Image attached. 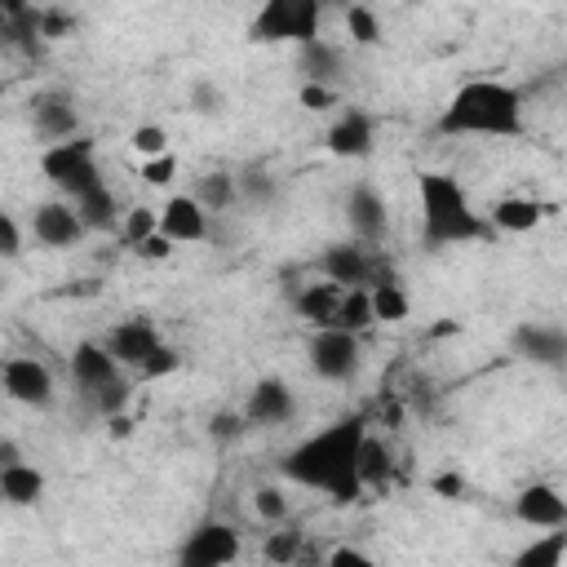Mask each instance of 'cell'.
<instances>
[{"label": "cell", "instance_id": "21", "mask_svg": "<svg viewBox=\"0 0 567 567\" xmlns=\"http://www.w3.org/2000/svg\"><path fill=\"white\" fill-rule=\"evenodd\" d=\"M545 213H549V204H540V199H527V195H505V199H496L492 204V226L496 230H509V235H518V230H536L540 221H545Z\"/></svg>", "mask_w": 567, "mask_h": 567}, {"label": "cell", "instance_id": "5", "mask_svg": "<svg viewBox=\"0 0 567 567\" xmlns=\"http://www.w3.org/2000/svg\"><path fill=\"white\" fill-rule=\"evenodd\" d=\"M40 173L66 195V199H80L89 195L93 186H102V168H97V151H93V137H66V142H53L44 146L40 155Z\"/></svg>", "mask_w": 567, "mask_h": 567}, {"label": "cell", "instance_id": "13", "mask_svg": "<svg viewBox=\"0 0 567 567\" xmlns=\"http://www.w3.org/2000/svg\"><path fill=\"white\" fill-rule=\"evenodd\" d=\"M31 120H35V133L49 137V142H66L80 133V111H75V97L62 93V89H49L31 102Z\"/></svg>", "mask_w": 567, "mask_h": 567}, {"label": "cell", "instance_id": "37", "mask_svg": "<svg viewBox=\"0 0 567 567\" xmlns=\"http://www.w3.org/2000/svg\"><path fill=\"white\" fill-rule=\"evenodd\" d=\"M359 474H363V483H381V478L390 474V465H385V452H381V443H377V439H368V443H363V456H359Z\"/></svg>", "mask_w": 567, "mask_h": 567}, {"label": "cell", "instance_id": "43", "mask_svg": "<svg viewBox=\"0 0 567 567\" xmlns=\"http://www.w3.org/2000/svg\"><path fill=\"white\" fill-rule=\"evenodd\" d=\"M190 106H195L199 115H213V111H221V89H217V84H208V80H199V84L190 89Z\"/></svg>", "mask_w": 567, "mask_h": 567}, {"label": "cell", "instance_id": "24", "mask_svg": "<svg viewBox=\"0 0 567 567\" xmlns=\"http://www.w3.org/2000/svg\"><path fill=\"white\" fill-rule=\"evenodd\" d=\"M297 62L306 71V80H319V84H332L337 71H341V53L328 44V40H310L297 49Z\"/></svg>", "mask_w": 567, "mask_h": 567}, {"label": "cell", "instance_id": "19", "mask_svg": "<svg viewBox=\"0 0 567 567\" xmlns=\"http://www.w3.org/2000/svg\"><path fill=\"white\" fill-rule=\"evenodd\" d=\"M514 350L532 363H545V368H563L567 363V332L563 328H549V323H523L514 332Z\"/></svg>", "mask_w": 567, "mask_h": 567}, {"label": "cell", "instance_id": "46", "mask_svg": "<svg viewBox=\"0 0 567 567\" xmlns=\"http://www.w3.org/2000/svg\"><path fill=\"white\" fill-rule=\"evenodd\" d=\"M430 487H434L439 496H447V501H452V496H461V492H465V478H461V474H439Z\"/></svg>", "mask_w": 567, "mask_h": 567}, {"label": "cell", "instance_id": "44", "mask_svg": "<svg viewBox=\"0 0 567 567\" xmlns=\"http://www.w3.org/2000/svg\"><path fill=\"white\" fill-rule=\"evenodd\" d=\"M0 252H4L9 261L22 252V230H18V217H13V213L0 217Z\"/></svg>", "mask_w": 567, "mask_h": 567}, {"label": "cell", "instance_id": "2", "mask_svg": "<svg viewBox=\"0 0 567 567\" xmlns=\"http://www.w3.org/2000/svg\"><path fill=\"white\" fill-rule=\"evenodd\" d=\"M443 137H518L523 93L505 80H465L439 111Z\"/></svg>", "mask_w": 567, "mask_h": 567}, {"label": "cell", "instance_id": "18", "mask_svg": "<svg viewBox=\"0 0 567 567\" xmlns=\"http://www.w3.org/2000/svg\"><path fill=\"white\" fill-rule=\"evenodd\" d=\"M71 377H75L80 390L97 394L106 381L120 377V359L106 350V341H80V346L71 350Z\"/></svg>", "mask_w": 567, "mask_h": 567}, {"label": "cell", "instance_id": "28", "mask_svg": "<svg viewBox=\"0 0 567 567\" xmlns=\"http://www.w3.org/2000/svg\"><path fill=\"white\" fill-rule=\"evenodd\" d=\"M563 554H567V532H558V527H549L540 540H532L527 549H518V567H558L563 563Z\"/></svg>", "mask_w": 567, "mask_h": 567}, {"label": "cell", "instance_id": "41", "mask_svg": "<svg viewBox=\"0 0 567 567\" xmlns=\"http://www.w3.org/2000/svg\"><path fill=\"white\" fill-rule=\"evenodd\" d=\"M71 27H75L71 13H62V9H40V35H44V40H62V35H71Z\"/></svg>", "mask_w": 567, "mask_h": 567}, {"label": "cell", "instance_id": "4", "mask_svg": "<svg viewBox=\"0 0 567 567\" xmlns=\"http://www.w3.org/2000/svg\"><path fill=\"white\" fill-rule=\"evenodd\" d=\"M323 0H261L257 18L248 22V40L257 44H310L319 40Z\"/></svg>", "mask_w": 567, "mask_h": 567}, {"label": "cell", "instance_id": "42", "mask_svg": "<svg viewBox=\"0 0 567 567\" xmlns=\"http://www.w3.org/2000/svg\"><path fill=\"white\" fill-rule=\"evenodd\" d=\"M173 248H177V244H173L164 230H155V235H146L142 244H133V252H137L142 261H164V257H173Z\"/></svg>", "mask_w": 567, "mask_h": 567}, {"label": "cell", "instance_id": "30", "mask_svg": "<svg viewBox=\"0 0 567 567\" xmlns=\"http://www.w3.org/2000/svg\"><path fill=\"white\" fill-rule=\"evenodd\" d=\"M301 540H306V532H270L266 536V545H261V554L270 558V563H297L301 558Z\"/></svg>", "mask_w": 567, "mask_h": 567}, {"label": "cell", "instance_id": "26", "mask_svg": "<svg viewBox=\"0 0 567 567\" xmlns=\"http://www.w3.org/2000/svg\"><path fill=\"white\" fill-rule=\"evenodd\" d=\"M195 199L208 208V213H226L235 199H239V182L230 173H204L195 182Z\"/></svg>", "mask_w": 567, "mask_h": 567}, {"label": "cell", "instance_id": "15", "mask_svg": "<svg viewBox=\"0 0 567 567\" xmlns=\"http://www.w3.org/2000/svg\"><path fill=\"white\" fill-rule=\"evenodd\" d=\"M346 221L354 230V239L363 244H381L385 239V226H390V213H385V199L377 186H354L346 195Z\"/></svg>", "mask_w": 567, "mask_h": 567}, {"label": "cell", "instance_id": "7", "mask_svg": "<svg viewBox=\"0 0 567 567\" xmlns=\"http://www.w3.org/2000/svg\"><path fill=\"white\" fill-rule=\"evenodd\" d=\"M306 354H310V368L323 381H350L359 372V363H363L359 332H346V328H315Z\"/></svg>", "mask_w": 567, "mask_h": 567}, {"label": "cell", "instance_id": "32", "mask_svg": "<svg viewBox=\"0 0 567 567\" xmlns=\"http://www.w3.org/2000/svg\"><path fill=\"white\" fill-rule=\"evenodd\" d=\"M155 230H159V213H155V208H128V213H124V239H128V248L142 244V239L155 235Z\"/></svg>", "mask_w": 567, "mask_h": 567}, {"label": "cell", "instance_id": "1", "mask_svg": "<svg viewBox=\"0 0 567 567\" xmlns=\"http://www.w3.org/2000/svg\"><path fill=\"white\" fill-rule=\"evenodd\" d=\"M363 443H368L363 416H341L328 430L301 439L279 461L284 465V478L288 483H301V487H315V492H328L332 501H354L368 487L363 474H359Z\"/></svg>", "mask_w": 567, "mask_h": 567}, {"label": "cell", "instance_id": "49", "mask_svg": "<svg viewBox=\"0 0 567 567\" xmlns=\"http://www.w3.org/2000/svg\"><path fill=\"white\" fill-rule=\"evenodd\" d=\"M0 9H4V18H18V13H27L31 4H27V0H0Z\"/></svg>", "mask_w": 567, "mask_h": 567}, {"label": "cell", "instance_id": "39", "mask_svg": "<svg viewBox=\"0 0 567 567\" xmlns=\"http://www.w3.org/2000/svg\"><path fill=\"white\" fill-rule=\"evenodd\" d=\"M168 372H177V350H173V346H159V350L137 368L142 381H159V377H168Z\"/></svg>", "mask_w": 567, "mask_h": 567}, {"label": "cell", "instance_id": "35", "mask_svg": "<svg viewBox=\"0 0 567 567\" xmlns=\"http://www.w3.org/2000/svg\"><path fill=\"white\" fill-rule=\"evenodd\" d=\"M173 177H177V159H173V151L142 159V182H146V186H168Z\"/></svg>", "mask_w": 567, "mask_h": 567}, {"label": "cell", "instance_id": "48", "mask_svg": "<svg viewBox=\"0 0 567 567\" xmlns=\"http://www.w3.org/2000/svg\"><path fill=\"white\" fill-rule=\"evenodd\" d=\"M13 461H22L18 443H13V439H0V465H13Z\"/></svg>", "mask_w": 567, "mask_h": 567}, {"label": "cell", "instance_id": "16", "mask_svg": "<svg viewBox=\"0 0 567 567\" xmlns=\"http://www.w3.org/2000/svg\"><path fill=\"white\" fill-rule=\"evenodd\" d=\"M159 230L173 244H199L208 235V208L195 195H168L159 208Z\"/></svg>", "mask_w": 567, "mask_h": 567}, {"label": "cell", "instance_id": "9", "mask_svg": "<svg viewBox=\"0 0 567 567\" xmlns=\"http://www.w3.org/2000/svg\"><path fill=\"white\" fill-rule=\"evenodd\" d=\"M0 381H4V394H9L13 403H27V408H49V403H53V372H49V363H40L35 354H13V359H4Z\"/></svg>", "mask_w": 567, "mask_h": 567}, {"label": "cell", "instance_id": "11", "mask_svg": "<svg viewBox=\"0 0 567 567\" xmlns=\"http://www.w3.org/2000/svg\"><path fill=\"white\" fill-rule=\"evenodd\" d=\"M159 346H164L159 328H155L151 319H142V315H137V319H124V323H115V328L106 332V350L120 359V368H133V372H137Z\"/></svg>", "mask_w": 567, "mask_h": 567}, {"label": "cell", "instance_id": "22", "mask_svg": "<svg viewBox=\"0 0 567 567\" xmlns=\"http://www.w3.org/2000/svg\"><path fill=\"white\" fill-rule=\"evenodd\" d=\"M0 496L9 501V505H35L40 496H44V474L35 470V465H27V461H13V465H0Z\"/></svg>", "mask_w": 567, "mask_h": 567}, {"label": "cell", "instance_id": "17", "mask_svg": "<svg viewBox=\"0 0 567 567\" xmlns=\"http://www.w3.org/2000/svg\"><path fill=\"white\" fill-rule=\"evenodd\" d=\"M323 146H328L332 155H341V159H363V155H372V146H377L372 115H363V111L337 115L332 128H328V137H323Z\"/></svg>", "mask_w": 567, "mask_h": 567}, {"label": "cell", "instance_id": "8", "mask_svg": "<svg viewBox=\"0 0 567 567\" xmlns=\"http://www.w3.org/2000/svg\"><path fill=\"white\" fill-rule=\"evenodd\" d=\"M235 558H239V532L230 523H199L177 549L182 567H226Z\"/></svg>", "mask_w": 567, "mask_h": 567}, {"label": "cell", "instance_id": "25", "mask_svg": "<svg viewBox=\"0 0 567 567\" xmlns=\"http://www.w3.org/2000/svg\"><path fill=\"white\" fill-rule=\"evenodd\" d=\"M377 323V310H372V288H346L341 297V310H337V323L332 328H346V332H368Z\"/></svg>", "mask_w": 567, "mask_h": 567}, {"label": "cell", "instance_id": "10", "mask_svg": "<svg viewBox=\"0 0 567 567\" xmlns=\"http://www.w3.org/2000/svg\"><path fill=\"white\" fill-rule=\"evenodd\" d=\"M84 230H89V226H84L75 199H44V204H35V213H31V235H35L44 248H71V244L84 239Z\"/></svg>", "mask_w": 567, "mask_h": 567}, {"label": "cell", "instance_id": "31", "mask_svg": "<svg viewBox=\"0 0 567 567\" xmlns=\"http://www.w3.org/2000/svg\"><path fill=\"white\" fill-rule=\"evenodd\" d=\"M252 509L266 518V523H284L288 518V496H284V487H257L252 492Z\"/></svg>", "mask_w": 567, "mask_h": 567}, {"label": "cell", "instance_id": "3", "mask_svg": "<svg viewBox=\"0 0 567 567\" xmlns=\"http://www.w3.org/2000/svg\"><path fill=\"white\" fill-rule=\"evenodd\" d=\"M421 195V235L425 244H465L487 230V221L474 213L465 186L447 173H421L416 177Z\"/></svg>", "mask_w": 567, "mask_h": 567}, {"label": "cell", "instance_id": "14", "mask_svg": "<svg viewBox=\"0 0 567 567\" xmlns=\"http://www.w3.org/2000/svg\"><path fill=\"white\" fill-rule=\"evenodd\" d=\"M297 412V399H292V385L279 381V377H261L252 390H248V403H244V416L252 425H284L292 421Z\"/></svg>", "mask_w": 567, "mask_h": 567}, {"label": "cell", "instance_id": "29", "mask_svg": "<svg viewBox=\"0 0 567 567\" xmlns=\"http://www.w3.org/2000/svg\"><path fill=\"white\" fill-rule=\"evenodd\" d=\"M346 31H350V40L363 44V49L381 44V18H377L368 4H350V9H346Z\"/></svg>", "mask_w": 567, "mask_h": 567}, {"label": "cell", "instance_id": "38", "mask_svg": "<svg viewBox=\"0 0 567 567\" xmlns=\"http://www.w3.org/2000/svg\"><path fill=\"white\" fill-rule=\"evenodd\" d=\"M297 97H301L306 111H332L337 106V89L332 84H319V80H306Z\"/></svg>", "mask_w": 567, "mask_h": 567}, {"label": "cell", "instance_id": "36", "mask_svg": "<svg viewBox=\"0 0 567 567\" xmlns=\"http://www.w3.org/2000/svg\"><path fill=\"white\" fill-rule=\"evenodd\" d=\"M128 394H133V390H128V381H124V377H115V381H106L93 399H97V412H102V416H115V412H124Z\"/></svg>", "mask_w": 567, "mask_h": 567}, {"label": "cell", "instance_id": "12", "mask_svg": "<svg viewBox=\"0 0 567 567\" xmlns=\"http://www.w3.org/2000/svg\"><path fill=\"white\" fill-rule=\"evenodd\" d=\"M514 518L527 527H567V496L554 483H527L514 496Z\"/></svg>", "mask_w": 567, "mask_h": 567}, {"label": "cell", "instance_id": "33", "mask_svg": "<svg viewBox=\"0 0 567 567\" xmlns=\"http://www.w3.org/2000/svg\"><path fill=\"white\" fill-rule=\"evenodd\" d=\"M128 142H133V151H137L142 159H151V155H164V151H168V133H164L159 124H137Z\"/></svg>", "mask_w": 567, "mask_h": 567}, {"label": "cell", "instance_id": "20", "mask_svg": "<svg viewBox=\"0 0 567 567\" xmlns=\"http://www.w3.org/2000/svg\"><path fill=\"white\" fill-rule=\"evenodd\" d=\"M341 297H346V288L332 284V279H323V284H306L292 306H297V315H301L306 323L332 328V323H337V310H341Z\"/></svg>", "mask_w": 567, "mask_h": 567}, {"label": "cell", "instance_id": "47", "mask_svg": "<svg viewBox=\"0 0 567 567\" xmlns=\"http://www.w3.org/2000/svg\"><path fill=\"white\" fill-rule=\"evenodd\" d=\"M106 425H111V434H115V439H128V430H133V421H128L124 412H115V416H106Z\"/></svg>", "mask_w": 567, "mask_h": 567}, {"label": "cell", "instance_id": "6", "mask_svg": "<svg viewBox=\"0 0 567 567\" xmlns=\"http://www.w3.org/2000/svg\"><path fill=\"white\" fill-rule=\"evenodd\" d=\"M377 244H363V239H346V244H332L319 261L323 279L341 284V288H372V284H385L394 279V270L385 266V257L372 252Z\"/></svg>", "mask_w": 567, "mask_h": 567}, {"label": "cell", "instance_id": "45", "mask_svg": "<svg viewBox=\"0 0 567 567\" xmlns=\"http://www.w3.org/2000/svg\"><path fill=\"white\" fill-rule=\"evenodd\" d=\"M328 563H332V567H368L372 558H368L363 549H354V545H341V549L328 554Z\"/></svg>", "mask_w": 567, "mask_h": 567}, {"label": "cell", "instance_id": "34", "mask_svg": "<svg viewBox=\"0 0 567 567\" xmlns=\"http://www.w3.org/2000/svg\"><path fill=\"white\" fill-rule=\"evenodd\" d=\"M239 195L252 199V204H266V199L275 195V177H270L266 168H244V173H239Z\"/></svg>", "mask_w": 567, "mask_h": 567}, {"label": "cell", "instance_id": "23", "mask_svg": "<svg viewBox=\"0 0 567 567\" xmlns=\"http://www.w3.org/2000/svg\"><path fill=\"white\" fill-rule=\"evenodd\" d=\"M75 208H80V217H84L89 230H115L120 226V199H115V190L106 182L93 186L89 195H80Z\"/></svg>", "mask_w": 567, "mask_h": 567}, {"label": "cell", "instance_id": "40", "mask_svg": "<svg viewBox=\"0 0 567 567\" xmlns=\"http://www.w3.org/2000/svg\"><path fill=\"white\" fill-rule=\"evenodd\" d=\"M244 430H248V416H244V412H217V416L208 421V434L221 439V443H235Z\"/></svg>", "mask_w": 567, "mask_h": 567}, {"label": "cell", "instance_id": "27", "mask_svg": "<svg viewBox=\"0 0 567 567\" xmlns=\"http://www.w3.org/2000/svg\"><path fill=\"white\" fill-rule=\"evenodd\" d=\"M372 310H377V323H403L412 315V301L399 279H385V284H372Z\"/></svg>", "mask_w": 567, "mask_h": 567}]
</instances>
